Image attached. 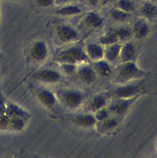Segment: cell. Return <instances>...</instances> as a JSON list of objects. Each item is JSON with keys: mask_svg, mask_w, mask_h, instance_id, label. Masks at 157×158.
Masks as SVG:
<instances>
[{"mask_svg": "<svg viewBox=\"0 0 157 158\" xmlns=\"http://www.w3.org/2000/svg\"><path fill=\"white\" fill-rule=\"evenodd\" d=\"M46 52L45 45L42 43H38L31 49V55L36 60H41L46 56Z\"/></svg>", "mask_w": 157, "mask_h": 158, "instance_id": "cell-15", "label": "cell"}, {"mask_svg": "<svg viewBox=\"0 0 157 158\" xmlns=\"http://www.w3.org/2000/svg\"><path fill=\"white\" fill-rule=\"evenodd\" d=\"M39 98L46 105H52L55 101L53 95L48 91H42L39 94Z\"/></svg>", "mask_w": 157, "mask_h": 158, "instance_id": "cell-22", "label": "cell"}, {"mask_svg": "<svg viewBox=\"0 0 157 158\" xmlns=\"http://www.w3.org/2000/svg\"><path fill=\"white\" fill-rule=\"evenodd\" d=\"M94 70L102 76H107L111 73V69L108 64L104 60H98L94 64Z\"/></svg>", "mask_w": 157, "mask_h": 158, "instance_id": "cell-17", "label": "cell"}, {"mask_svg": "<svg viewBox=\"0 0 157 158\" xmlns=\"http://www.w3.org/2000/svg\"><path fill=\"white\" fill-rule=\"evenodd\" d=\"M119 9L131 13L134 10V3L131 0H122L119 3Z\"/></svg>", "mask_w": 157, "mask_h": 158, "instance_id": "cell-23", "label": "cell"}, {"mask_svg": "<svg viewBox=\"0 0 157 158\" xmlns=\"http://www.w3.org/2000/svg\"><path fill=\"white\" fill-rule=\"evenodd\" d=\"M86 1L91 6H97L99 2H100V0H86Z\"/></svg>", "mask_w": 157, "mask_h": 158, "instance_id": "cell-29", "label": "cell"}, {"mask_svg": "<svg viewBox=\"0 0 157 158\" xmlns=\"http://www.w3.org/2000/svg\"><path fill=\"white\" fill-rule=\"evenodd\" d=\"M95 112H95V117L96 118L97 120L102 121L108 117V110L105 109L103 107L99 109V110H96Z\"/></svg>", "mask_w": 157, "mask_h": 158, "instance_id": "cell-26", "label": "cell"}, {"mask_svg": "<svg viewBox=\"0 0 157 158\" xmlns=\"http://www.w3.org/2000/svg\"><path fill=\"white\" fill-rule=\"evenodd\" d=\"M87 56L96 60L100 59L104 55V50L102 46L96 44H89L87 48Z\"/></svg>", "mask_w": 157, "mask_h": 158, "instance_id": "cell-13", "label": "cell"}, {"mask_svg": "<svg viewBox=\"0 0 157 158\" xmlns=\"http://www.w3.org/2000/svg\"><path fill=\"white\" fill-rule=\"evenodd\" d=\"M60 75L58 72L52 70H46L42 71L38 75V78L43 81L55 82L59 80Z\"/></svg>", "mask_w": 157, "mask_h": 158, "instance_id": "cell-14", "label": "cell"}, {"mask_svg": "<svg viewBox=\"0 0 157 158\" xmlns=\"http://www.w3.org/2000/svg\"><path fill=\"white\" fill-rule=\"evenodd\" d=\"M36 4L41 7H46L54 3V0H35Z\"/></svg>", "mask_w": 157, "mask_h": 158, "instance_id": "cell-27", "label": "cell"}, {"mask_svg": "<svg viewBox=\"0 0 157 158\" xmlns=\"http://www.w3.org/2000/svg\"><path fill=\"white\" fill-rule=\"evenodd\" d=\"M78 75L80 79L86 83H91L96 78V72L89 67H84L79 70Z\"/></svg>", "mask_w": 157, "mask_h": 158, "instance_id": "cell-8", "label": "cell"}, {"mask_svg": "<svg viewBox=\"0 0 157 158\" xmlns=\"http://www.w3.org/2000/svg\"><path fill=\"white\" fill-rule=\"evenodd\" d=\"M115 0H100V2L103 4H108L111 2H113Z\"/></svg>", "mask_w": 157, "mask_h": 158, "instance_id": "cell-30", "label": "cell"}, {"mask_svg": "<svg viewBox=\"0 0 157 158\" xmlns=\"http://www.w3.org/2000/svg\"><path fill=\"white\" fill-rule=\"evenodd\" d=\"M119 40L116 30H111L108 31L102 38L100 39V43L103 44H111L116 43Z\"/></svg>", "mask_w": 157, "mask_h": 158, "instance_id": "cell-19", "label": "cell"}, {"mask_svg": "<svg viewBox=\"0 0 157 158\" xmlns=\"http://www.w3.org/2000/svg\"><path fill=\"white\" fill-rule=\"evenodd\" d=\"M97 119L95 116L90 114L79 115L75 118L74 122L79 125L85 127H91L96 123Z\"/></svg>", "mask_w": 157, "mask_h": 158, "instance_id": "cell-12", "label": "cell"}, {"mask_svg": "<svg viewBox=\"0 0 157 158\" xmlns=\"http://www.w3.org/2000/svg\"><path fill=\"white\" fill-rule=\"evenodd\" d=\"M88 56L79 47H73L60 52L57 60L63 63L74 64L75 63L87 60Z\"/></svg>", "mask_w": 157, "mask_h": 158, "instance_id": "cell-2", "label": "cell"}, {"mask_svg": "<svg viewBox=\"0 0 157 158\" xmlns=\"http://www.w3.org/2000/svg\"><path fill=\"white\" fill-rule=\"evenodd\" d=\"M139 88L134 85H126L118 88L113 94L118 98H129L137 93Z\"/></svg>", "mask_w": 157, "mask_h": 158, "instance_id": "cell-6", "label": "cell"}, {"mask_svg": "<svg viewBox=\"0 0 157 158\" xmlns=\"http://www.w3.org/2000/svg\"><path fill=\"white\" fill-rule=\"evenodd\" d=\"M117 125V122L113 118H109L108 117L102 121L101 128L104 130H108L115 127Z\"/></svg>", "mask_w": 157, "mask_h": 158, "instance_id": "cell-24", "label": "cell"}, {"mask_svg": "<svg viewBox=\"0 0 157 158\" xmlns=\"http://www.w3.org/2000/svg\"><path fill=\"white\" fill-rule=\"evenodd\" d=\"M142 75V71L139 70L134 63L131 61L124 62L118 69L115 74V80L119 83L126 82L139 78Z\"/></svg>", "mask_w": 157, "mask_h": 158, "instance_id": "cell-1", "label": "cell"}, {"mask_svg": "<svg viewBox=\"0 0 157 158\" xmlns=\"http://www.w3.org/2000/svg\"><path fill=\"white\" fill-rule=\"evenodd\" d=\"M106 103L105 99L101 96H95L91 101L89 104V108L90 110L93 111H96L99 109L103 107Z\"/></svg>", "mask_w": 157, "mask_h": 158, "instance_id": "cell-20", "label": "cell"}, {"mask_svg": "<svg viewBox=\"0 0 157 158\" xmlns=\"http://www.w3.org/2000/svg\"><path fill=\"white\" fill-rule=\"evenodd\" d=\"M141 12L147 17H155L157 15V6L152 3L146 2L142 6Z\"/></svg>", "mask_w": 157, "mask_h": 158, "instance_id": "cell-18", "label": "cell"}, {"mask_svg": "<svg viewBox=\"0 0 157 158\" xmlns=\"http://www.w3.org/2000/svg\"><path fill=\"white\" fill-rule=\"evenodd\" d=\"M148 31L149 28L145 22L143 21H137L136 23H135L133 27L132 33L135 36L140 38L146 36Z\"/></svg>", "mask_w": 157, "mask_h": 158, "instance_id": "cell-9", "label": "cell"}, {"mask_svg": "<svg viewBox=\"0 0 157 158\" xmlns=\"http://www.w3.org/2000/svg\"><path fill=\"white\" fill-rule=\"evenodd\" d=\"M65 104L70 107L78 106L83 101L82 94L76 91H66L62 94Z\"/></svg>", "mask_w": 157, "mask_h": 158, "instance_id": "cell-4", "label": "cell"}, {"mask_svg": "<svg viewBox=\"0 0 157 158\" xmlns=\"http://www.w3.org/2000/svg\"><path fill=\"white\" fill-rule=\"evenodd\" d=\"M57 35L59 39L64 42L74 40L77 37V33L74 29L67 25H62L58 27Z\"/></svg>", "mask_w": 157, "mask_h": 158, "instance_id": "cell-5", "label": "cell"}, {"mask_svg": "<svg viewBox=\"0 0 157 158\" xmlns=\"http://www.w3.org/2000/svg\"><path fill=\"white\" fill-rule=\"evenodd\" d=\"M109 107V110L115 114H122L129 107L134 99L132 98H118Z\"/></svg>", "mask_w": 157, "mask_h": 158, "instance_id": "cell-3", "label": "cell"}, {"mask_svg": "<svg viewBox=\"0 0 157 158\" xmlns=\"http://www.w3.org/2000/svg\"><path fill=\"white\" fill-rule=\"evenodd\" d=\"M110 15L113 19L120 22L127 20L131 17V13L125 12L119 8L113 10Z\"/></svg>", "mask_w": 157, "mask_h": 158, "instance_id": "cell-21", "label": "cell"}, {"mask_svg": "<svg viewBox=\"0 0 157 158\" xmlns=\"http://www.w3.org/2000/svg\"><path fill=\"white\" fill-rule=\"evenodd\" d=\"M135 55V48L131 43H126L121 49L120 57L123 62L131 61Z\"/></svg>", "mask_w": 157, "mask_h": 158, "instance_id": "cell-11", "label": "cell"}, {"mask_svg": "<svg viewBox=\"0 0 157 158\" xmlns=\"http://www.w3.org/2000/svg\"><path fill=\"white\" fill-rule=\"evenodd\" d=\"M82 12V9L76 5L73 4H65L60 9H59L56 12L61 15L69 16L78 14Z\"/></svg>", "mask_w": 157, "mask_h": 158, "instance_id": "cell-10", "label": "cell"}, {"mask_svg": "<svg viewBox=\"0 0 157 158\" xmlns=\"http://www.w3.org/2000/svg\"><path fill=\"white\" fill-rule=\"evenodd\" d=\"M116 30V33L119 40H125L128 39L132 35V32L127 28H120Z\"/></svg>", "mask_w": 157, "mask_h": 158, "instance_id": "cell-25", "label": "cell"}, {"mask_svg": "<svg viewBox=\"0 0 157 158\" xmlns=\"http://www.w3.org/2000/svg\"><path fill=\"white\" fill-rule=\"evenodd\" d=\"M121 46L118 43H114L107 45V48L104 51V55L107 60L113 62L116 60L120 56Z\"/></svg>", "mask_w": 157, "mask_h": 158, "instance_id": "cell-7", "label": "cell"}, {"mask_svg": "<svg viewBox=\"0 0 157 158\" xmlns=\"http://www.w3.org/2000/svg\"><path fill=\"white\" fill-rule=\"evenodd\" d=\"M84 22L87 26L91 28H97L102 24V20L97 14L91 12L86 15L84 18Z\"/></svg>", "mask_w": 157, "mask_h": 158, "instance_id": "cell-16", "label": "cell"}, {"mask_svg": "<svg viewBox=\"0 0 157 158\" xmlns=\"http://www.w3.org/2000/svg\"><path fill=\"white\" fill-rule=\"evenodd\" d=\"M72 0H54V3L57 5H65Z\"/></svg>", "mask_w": 157, "mask_h": 158, "instance_id": "cell-28", "label": "cell"}]
</instances>
